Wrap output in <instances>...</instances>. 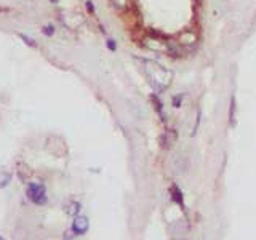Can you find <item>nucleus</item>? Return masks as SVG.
<instances>
[{
	"instance_id": "obj_1",
	"label": "nucleus",
	"mask_w": 256,
	"mask_h": 240,
	"mask_svg": "<svg viewBox=\"0 0 256 240\" xmlns=\"http://www.w3.org/2000/svg\"><path fill=\"white\" fill-rule=\"evenodd\" d=\"M141 64V71L146 75L147 82L151 84V87L156 92H165L168 87L171 85L173 80V72L170 69H167L165 66H162L157 61L152 59H138Z\"/></svg>"
},
{
	"instance_id": "obj_2",
	"label": "nucleus",
	"mask_w": 256,
	"mask_h": 240,
	"mask_svg": "<svg viewBox=\"0 0 256 240\" xmlns=\"http://www.w3.org/2000/svg\"><path fill=\"white\" fill-rule=\"evenodd\" d=\"M28 198L36 205H45L46 203V191L45 186L40 183H29L28 189H26Z\"/></svg>"
},
{
	"instance_id": "obj_3",
	"label": "nucleus",
	"mask_w": 256,
	"mask_h": 240,
	"mask_svg": "<svg viewBox=\"0 0 256 240\" xmlns=\"http://www.w3.org/2000/svg\"><path fill=\"white\" fill-rule=\"evenodd\" d=\"M176 132L174 130H165L164 135L160 136V144H162V147L164 149H170L174 143H176Z\"/></svg>"
},
{
	"instance_id": "obj_4",
	"label": "nucleus",
	"mask_w": 256,
	"mask_h": 240,
	"mask_svg": "<svg viewBox=\"0 0 256 240\" xmlns=\"http://www.w3.org/2000/svg\"><path fill=\"white\" fill-rule=\"evenodd\" d=\"M72 231L76 232L77 236H82L88 231V219L84 218V216H76L72 223Z\"/></svg>"
},
{
	"instance_id": "obj_5",
	"label": "nucleus",
	"mask_w": 256,
	"mask_h": 240,
	"mask_svg": "<svg viewBox=\"0 0 256 240\" xmlns=\"http://www.w3.org/2000/svg\"><path fill=\"white\" fill-rule=\"evenodd\" d=\"M170 192H171V198H173V200H174V202H176V203H179V205H181V207H183V208H184V200H183V192H181V191H179V188H178V186H174V184H173V186H171V189H170Z\"/></svg>"
},
{
	"instance_id": "obj_6",
	"label": "nucleus",
	"mask_w": 256,
	"mask_h": 240,
	"mask_svg": "<svg viewBox=\"0 0 256 240\" xmlns=\"http://www.w3.org/2000/svg\"><path fill=\"white\" fill-rule=\"evenodd\" d=\"M67 215H71V216H77L79 215V211H80V203L77 202H71L69 203V207H67Z\"/></svg>"
},
{
	"instance_id": "obj_7",
	"label": "nucleus",
	"mask_w": 256,
	"mask_h": 240,
	"mask_svg": "<svg viewBox=\"0 0 256 240\" xmlns=\"http://www.w3.org/2000/svg\"><path fill=\"white\" fill-rule=\"evenodd\" d=\"M229 119H231V123L234 125V123H235V98H232V101H231V109H229Z\"/></svg>"
},
{
	"instance_id": "obj_8",
	"label": "nucleus",
	"mask_w": 256,
	"mask_h": 240,
	"mask_svg": "<svg viewBox=\"0 0 256 240\" xmlns=\"http://www.w3.org/2000/svg\"><path fill=\"white\" fill-rule=\"evenodd\" d=\"M10 180H11L10 173H2V175H0V188H5L6 184L10 183Z\"/></svg>"
},
{
	"instance_id": "obj_9",
	"label": "nucleus",
	"mask_w": 256,
	"mask_h": 240,
	"mask_svg": "<svg viewBox=\"0 0 256 240\" xmlns=\"http://www.w3.org/2000/svg\"><path fill=\"white\" fill-rule=\"evenodd\" d=\"M53 32H55V29H53V26H45L43 27V34H45V36H53Z\"/></svg>"
},
{
	"instance_id": "obj_10",
	"label": "nucleus",
	"mask_w": 256,
	"mask_h": 240,
	"mask_svg": "<svg viewBox=\"0 0 256 240\" xmlns=\"http://www.w3.org/2000/svg\"><path fill=\"white\" fill-rule=\"evenodd\" d=\"M127 2L128 0H114V5H116L117 8H124V6H127Z\"/></svg>"
},
{
	"instance_id": "obj_11",
	"label": "nucleus",
	"mask_w": 256,
	"mask_h": 240,
	"mask_svg": "<svg viewBox=\"0 0 256 240\" xmlns=\"http://www.w3.org/2000/svg\"><path fill=\"white\" fill-rule=\"evenodd\" d=\"M107 48H109V50L111 51H116V48H117V45L116 44H114V40H107Z\"/></svg>"
},
{
	"instance_id": "obj_12",
	"label": "nucleus",
	"mask_w": 256,
	"mask_h": 240,
	"mask_svg": "<svg viewBox=\"0 0 256 240\" xmlns=\"http://www.w3.org/2000/svg\"><path fill=\"white\" fill-rule=\"evenodd\" d=\"M21 39L24 40V42L26 44H28V45H31V47H34V45H36V44H34V40L32 39H29V37H26V36H23V34H21Z\"/></svg>"
},
{
	"instance_id": "obj_13",
	"label": "nucleus",
	"mask_w": 256,
	"mask_h": 240,
	"mask_svg": "<svg viewBox=\"0 0 256 240\" xmlns=\"http://www.w3.org/2000/svg\"><path fill=\"white\" fill-rule=\"evenodd\" d=\"M179 104H181V98H179V96H174V98H173V106L179 107Z\"/></svg>"
},
{
	"instance_id": "obj_14",
	"label": "nucleus",
	"mask_w": 256,
	"mask_h": 240,
	"mask_svg": "<svg viewBox=\"0 0 256 240\" xmlns=\"http://www.w3.org/2000/svg\"><path fill=\"white\" fill-rule=\"evenodd\" d=\"M86 10H88V11H95V6H93V3L90 2V0L86 2Z\"/></svg>"
},
{
	"instance_id": "obj_15",
	"label": "nucleus",
	"mask_w": 256,
	"mask_h": 240,
	"mask_svg": "<svg viewBox=\"0 0 256 240\" xmlns=\"http://www.w3.org/2000/svg\"><path fill=\"white\" fill-rule=\"evenodd\" d=\"M51 2H58V0H51Z\"/></svg>"
},
{
	"instance_id": "obj_16",
	"label": "nucleus",
	"mask_w": 256,
	"mask_h": 240,
	"mask_svg": "<svg viewBox=\"0 0 256 240\" xmlns=\"http://www.w3.org/2000/svg\"><path fill=\"white\" fill-rule=\"evenodd\" d=\"M0 239H2V236H0Z\"/></svg>"
}]
</instances>
